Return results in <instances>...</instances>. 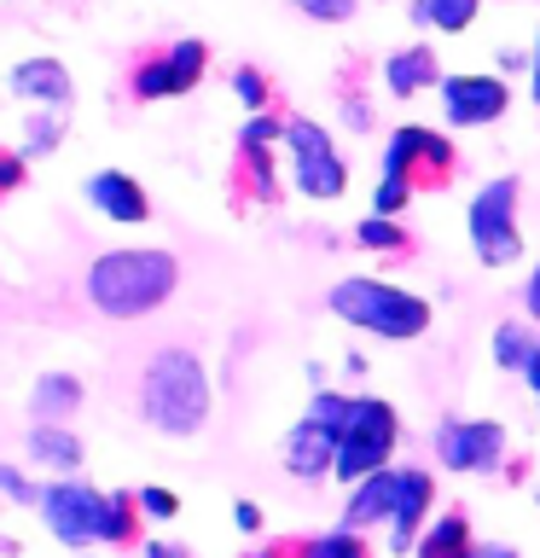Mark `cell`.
Listing matches in <instances>:
<instances>
[{
	"label": "cell",
	"mask_w": 540,
	"mask_h": 558,
	"mask_svg": "<svg viewBox=\"0 0 540 558\" xmlns=\"http://www.w3.org/2000/svg\"><path fill=\"white\" fill-rule=\"evenodd\" d=\"M181 286V262L169 251H111L87 268V296L111 320H139L157 303H169Z\"/></svg>",
	"instance_id": "6da1fadb"
},
{
	"label": "cell",
	"mask_w": 540,
	"mask_h": 558,
	"mask_svg": "<svg viewBox=\"0 0 540 558\" xmlns=\"http://www.w3.org/2000/svg\"><path fill=\"white\" fill-rule=\"evenodd\" d=\"M139 408L163 436H198L209 418V373L192 349H163L146 366L139 384Z\"/></svg>",
	"instance_id": "7a4b0ae2"
},
{
	"label": "cell",
	"mask_w": 540,
	"mask_h": 558,
	"mask_svg": "<svg viewBox=\"0 0 540 558\" xmlns=\"http://www.w3.org/2000/svg\"><path fill=\"white\" fill-rule=\"evenodd\" d=\"M331 314L372 338H390V343H413L430 331V303L413 291L390 286V279H372V274H348L331 286Z\"/></svg>",
	"instance_id": "3957f363"
},
{
	"label": "cell",
	"mask_w": 540,
	"mask_h": 558,
	"mask_svg": "<svg viewBox=\"0 0 540 558\" xmlns=\"http://www.w3.org/2000/svg\"><path fill=\"white\" fill-rule=\"evenodd\" d=\"M401 442V418L383 396H355V408H348V430L338 436V465H331V477L338 483H366L372 471L390 465V453Z\"/></svg>",
	"instance_id": "277c9868"
},
{
	"label": "cell",
	"mask_w": 540,
	"mask_h": 558,
	"mask_svg": "<svg viewBox=\"0 0 540 558\" xmlns=\"http://www.w3.org/2000/svg\"><path fill=\"white\" fill-rule=\"evenodd\" d=\"M470 244H477V262H488V268H505V262L523 256V233H517V181H512V174L488 181L477 198H470Z\"/></svg>",
	"instance_id": "5b68a950"
},
{
	"label": "cell",
	"mask_w": 540,
	"mask_h": 558,
	"mask_svg": "<svg viewBox=\"0 0 540 558\" xmlns=\"http://www.w3.org/2000/svg\"><path fill=\"white\" fill-rule=\"evenodd\" d=\"M285 146L296 157V192H303V198H343L348 192V163L338 157V146H331V134L320 129V122L291 117L285 122Z\"/></svg>",
	"instance_id": "8992f818"
},
{
	"label": "cell",
	"mask_w": 540,
	"mask_h": 558,
	"mask_svg": "<svg viewBox=\"0 0 540 558\" xmlns=\"http://www.w3.org/2000/svg\"><path fill=\"white\" fill-rule=\"evenodd\" d=\"M105 500L111 495L64 477V483L41 488V518H47V530L59 535L64 547H94V541H105Z\"/></svg>",
	"instance_id": "52a82bcc"
},
{
	"label": "cell",
	"mask_w": 540,
	"mask_h": 558,
	"mask_svg": "<svg viewBox=\"0 0 540 558\" xmlns=\"http://www.w3.org/2000/svg\"><path fill=\"white\" fill-rule=\"evenodd\" d=\"M383 174L390 181H425V186H447L453 174V146L442 134L418 129V122H407V129L390 134V146H383Z\"/></svg>",
	"instance_id": "ba28073f"
},
{
	"label": "cell",
	"mask_w": 540,
	"mask_h": 558,
	"mask_svg": "<svg viewBox=\"0 0 540 558\" xmlns=\"http://www.w3.org/2000/svg\"><path fill=\"white\" fill-rule=\"evenodd\" d=\"M435 460L447 471H477V477H488L505 460V430L494 418H442L435 425Z\"/></svg>",
	"instance_id": "9c48e42d"
},
{
	"label": "cell",
	"mask_w": 540,
	"mask_h": 558,
	"mask_svg": "<svg viewBox=\"0 0 540 558\" xmlns=\"http://www.w3.org/2000/svg\"><path fill=\"white\" fill-rule=\"evenodd\" d=\"M204 64H209L204 41H174L163 59L139 64L134 94H139V99H174V94H192V87H198V76H204Z\"/></svg>",
	"instance_id": "30bf717a"
},
{
	"label": "cell",
	"mask_w": 540,
	"mask_h": 558,
	"mask_svg": "<svg viewBox=\"0 0 540 558\" xmlns=\"http://www.w3.org/2000/svg\"><path fill=\"white\" fill-rule=\"evenodd\" d=\"M505 105H512V94H505L500 76H447L442 82V111L453 129L494 122V117H505Z\"/></svg>",
	"instance_id": "8fae6325"
},
{
	"label": "cell",
	"mask_w": 540,
	"mask_h": 558,
	"mask_svg": "<svg viewBox=\"0 0 540 558\" xmlns=\"http://www.w3.org/2000/svg\"><path fill=\"white\" fill-rule=\"evenodd\" d=\"M430 506H435V477L430 471L407 465L395 483V512H390V547L395 553H413L418 535L430 530Z\"/></svg>",
	"instance_id": "7c38bea8"
},
{
	"label": "cell",
	"mask_w": 540,
	"mask_h": 558,
	"mask_svg": "<svg viewBox=\"0 0 540 558\" xmlns=\"http://www.w3.org/2000/svg\"><path fill=\"white\" fill-rule=\"evenodd\" d=\"M285 465H291V477H303V483L331 477V465H338V436H326V430H314L308 418H296L291 436H285Z\"/></svg>",
	"instance_id": "4fadbf2b"
},
{
	"label": "cell",
	"mask_w": 540,
	"mask_h": 558,
	"mask_svg": "<svg viewBox=\"0 0 540 558\" xmlns=\"http://www.w3.org/2000/svg\"><path fill=\"white\" fill-rule=\"evenodd\" d=\"M395 483H401V471L395 465H383V471H372L366 483H355L348 488V506H343V530H366V523H383L395 512Z\"/></svg>",
	"instance_id": "5bb4252c"
},
{
	"label": "cell",
	"mask_w": 540,
	"mask_h": 558,
	"mask_svg": "<svg viewBox=\"0 0 540 558\" xmlns=\"http://www.w3.org/2000/svg\"><path fill=\"white\" fill-rule=\"evenodd\" d=\"M87 198H94V209H105L111 221H146L151 216L139 181H134V174H122V169H99L94 181H87Z\"/></svg>",
	"instance_id": "9a60e30c"
},
{
	"label": "cell",
	"mask_w": 540,
	"mask_h": 558,
	"mask_svg": "<svg viewBox=\"0 0 540 558\" xmlns=\"http://www.w3.org/2000/svg\"><path fill=\"white\" fill-rule=\"evenodd\" d=\"M383 82H390L395 99H413V94H425V87H442L447 76H442V64H435L430 47H407L383 64Z\"/></svg>",
	"instance_id": "2e32d148"
},
{
	"label": "cell",
	"mask_w": 540,
	"mask_h": 558,
	"mask_svg": "<svg viewBox=\"0 0 540 558\" xmlns=\"http://www.w3.org/2000/svg\"><path fill=\"white\" fill-rule=\"evenodd\" d=\"M273 140H285V122H273V117H250L244 122V134H238V151H244V163H250V181L261 198H273V163H268V151H273Z\"/></svg>",
	"instance_id": "e0dca14e"
},
{
	"label": "cell",
	"mask_w": 540,
	"mask_h": 558,
	"mask_svg": "<svg viewBox=\"0 0 540 558\" xmlns=\"http://www.w3.org/2000/svg\"><path fill=\"white\" fill-rule=\"evenodd\" d=\"M76 408H82V378L76 373H41V378H35L29 413L41 418V425H64Z\"/></svg>",
	"instance_id": "ac0fdd59"
},
{
	"label": "cell",
	"mask_w": 540,
	"mask_h": 558,
	"mask_svg": "<svg viewBox=\"0 0 540 558\" xmlns=\"http://www.w3.org/2000/svg\"><path fill=\"white\" fill-rule=\"evenodd\" d=\"M12 87L35 105H64L70 99V70L59 59H24L12 70Z\"/></svg>",
	"instance_id": "d6986e66"
},
{
	"label": "cell",
	"mask_w": 540,
	"mask_h": 558,
	"mask_svg": "<svg viewBox=\"0 0 540 558\" xmlns=\"http://www.w3.org/2000/svg\"><path fill=\"white\" fill-rule=\"evenodd\" d=\"M418 558H465V553H477L470 547V523L465 512H442V518H430V530L418 535Z\"/></svg>",
	"instance_id": "ffe728a7"
},
{
	"label": "cell",
	"mask_w": 540,
	"mask_h": 558,
	"mask_svg": "<svg viewBox=\"0 0 540 558\" xmlns=\"http://www.w3.org/2000/svg\"><path fill=\"white\" fill-rule=\"evenodd\" d=\"M29 453H35V465H52V471H76L82 465V436L76 430H64V425H35L29 430Z\"/></svg>",
	"instance_id": "44dd1931"
},
{
	"label": "cell",
	"mask_w": 540,
	"mask_h": 558,
	"mask_svg": "<svg viewBox=\"0 0 540 558\" xmlns=\"http://www.w3.org/2000/svg\"><path fill=\"white\" fill-rule=\"evenodd\" d=\"M477 12H482V0H413V24L447 29V35L470 29V24H477Z\"/></svg>",
	"instance_id": "7402d4cb"
},
{
	"label": "cell",
	"mask_w": 540,
	"mask_h": 558,
	"mask_svg": "<svg viewBox=\"0 0 540 558\" xmlns=\"http://www.w3.org/2000/svg\"><path fill=\"white\" fill-rule=\"evenodd\" d=\"M535 349H540V338H535L529 326H517V320H505V326H494V361L505 366V373H529Z\"/></svg>",
	"instance_id": "603a6c76"
},
{
	"label": "cell",
	"mask_w": 540,
	"mask_h": 558,
	"mask_svg": "<svg viewBox=\"0 0 540 558\" xmlns=\"http://www.w3.org/2000/svg\"><path fill=\"white\" fill-rule=\"evenodd\" d=\"M139 495H111L105 500V547H128V541L139 535Z\"/></svg>",
	"instance_id": "cb8c5ba5"
},
{
	"label": "cell",
	"mask_w": 540,
	"mask_h": 558,
	"mask_svg": "<svg viewBox=\"0 0 540 558\" xmlns=\"http://www.w3.org/2000/svg\"><path fill=\"white\" fill-rule=\"evenodd\" d=\"M348 408H355V396H338V390H314V401H308V425L314 430H326V436H343L348 430Z\"/></svg>",
	"instance_id": "d4e9b609"
},
{
	"label": "cell",
	"mask_w": 540,
	"mask_h": 558,
	"mask_svg": "<svg viewBox=\"0 0 540 558\" xmlns=\"http://www.w3.org/2000/svg\"><path fill=\"white\" fill-rule=\"evenodd\" d=\"M355 239L366 244V251H407V233H401V227H395V216H366L360 227H355Z\"/></svg>",
	"instance_id": "484cf974"
},
{
	"label": "cell",
	"mask_w": 540,
	"mask_h": 558,
	"mask_svg": "<svg viewBox=\"0 0 540 558\" xmlns=\"http://www.w3.org/2000/svg\"><path fill=\"white\" fill-rule=\"evenodd\" d=\"M308 558H372V547H366L355 530H331V535L308 541Z\"/></svg>",
	"instance_id": "4316f807"
},
{
	"label": "cell",
	"mask_w": 540,
	"mask_h": 558,
	"mask_svg": "<svg viewBox=\"0 0 540 558\" xmlns=\"http://www.w3.org/2000/svg\"><path fill=\"white\" fill-rule=\"evenodd\" d=\"M233 94H238L244 105H250V111H261V105H268V76L244 64V70H233Z\"/></svg>",
	"instance_id": "83f0119b"
},
{
	"label": "cell",
	"mask_w": 540,
	"mask_h": 558,
	"mask_svg": "<svg viewBox=\"0 0 540 558\" xmlns=\"http://www.w3.org/2000/svg\"><path fill=\"white\" fill-rule=\"evenodd\" d=\"M407 198H413V186H407V181H390V174H378V198H372V204H378V216H395V209L407 204Z\"/></svg>",
	"instance_id": "f1b7e54d"
},
{
	"label": "cell",
	"mask_w": 540,
	"mask_h": 558,
	"mask_svg": "<svg viewBox=\"0 0 540 558\" xmlns=\"http://www.w3.org/2000/svg\"><path fill=\"white\" fill-rule=\"evenodd\" d=\"M308 17H320V24H343V17H355V0H296Z\"/></svg>",
	"instance_id": "f546056e"
},
{
	"label": "cell",
	"mask_w": 540,
	"mask_h": 558,
	"mask_svg": "<svg viewBox=\"0 0 540 558\" xmlns=\"http://www.w3.org/2000/svg\"><path fill=\"white\" fill-rule=\"evenodd\" d=\"M0 488L17 500V506H41V495H35V483L24 477V471H12V465H0Z\"/></svg>",
	"instance_id": "4dcf8cb0"
},
{
	"label": "cell",
	"mask_w": 540,
	"mask_h": 558,
	"mask_svg": "<svg viewBox=\"0 0 540 558\" xmlns=\"http://www.w3.org/2000/svg\"><path fill=\"white\" fill-rule=\"evenodd\" d=\"M139 512H146V518H174V512H181V500H174L169 488H139Z\"/></svg>",
	"instance_id": "1f68e13d"
},
{
	"label": "cell",
	"mask_w": 540,
	"mask_h": 558,
	"mask_svg": "<svg viewBox=\"0 0 540 558\" xmlns=\"http://www.w3.org/2000/svg\"><path fill=\"white\" fill-rule=\"evenodd\" d=\"M52 146H59V122L41 117V122L29 129V151H52Z\"/></svg>",
	"instance_id": "d6a6232c"
},
{
	"label": "cell",
	"mask_w": 540,
	"mask_h": 558,
	"mask_svg": "<svg viewBox=\"0 0 540 558\" xmlns=\"http://www.w3.org/2000/svg\"><path fill=\"white\" fill-rule=\"evenodd\" d=\"M233 523H238L244 535H256V530H261V506H256V500H238V506H233Z\"/></svg>",
	"instance_id": "836d02e7"
},
{
	"label": "cell",
	"mask_w": 540,
	"mask_h": 558,
	"mask_svg": "<svg viewBox=\"0 0 540 558\" xmlns=\"http://www.w3.org/2000/svg\"><path fill=\"white\" fill-rule=\"evenodd\" d=\"M343 117H348V129H372V111H366L360 99H348V105H343Z\"/></svg>",
	"instance_id": "e575fe53"
},
{
	"label": "cell",
	"mask_w": 540,
	"mask_h": 558,
	"mask_svg": "<svg viewBox=\"0 0 540 558\" xmlns=\"http://www.w3.org/2000/svg\"><path fill=\"white\" fill-rule=\"evenodd\" d=\"M523 308L540 320V262H535V274H529V291H523Z\"/></svg>",
	"instance_id": "d590c367"
},
{
	"label": "cell",
	"mask_w": 540,
	"mask_h": 558,
	"mask_svg": "<svg viewBox=\"0 0 540 558\" xmlns=\"http://www.w3.org/2000/svg\"><path fill=\"white\" fill-rule=\"evenodd\" d=\"M146 558H186V547H169V541H151Z\"/></svg>",
	"instance_id": "8d00e7d4"
},
{
	"label": "cell",
	"mask_w": 540,
	"mask_h": 558,
	"mask_svg": "<svg viewBox=\"0 0 540 558\" xmlns=\"http://www.w3.org/2000/svg\"><path fill=\"white\" fill-rule=\"evenodd\" d=\"M523 384H529V390L540 396V349H535V361H529V373H523Z\"/></svg>",
	"instance_id": "74e56055"
},
{
	"label": "cell",
	"mask_w": 540,
	"mask_h": 558,
	"mask_svg": "<svg viewBox=\"0 0 540 558\" xmlns=\"http://www.w3.org/2000/svg\"><path fill=\"white\" fill-rule=\"evenodd\" d=\"M477 558H517L512 547H477Z\"/></svg>",
	"instance_id": "f35d334b"
},
{
	"label": "cell",
	"mask_w": 540,
	"mask_h": 558,
	"mask_svg": "<svg viewBox=\"0 0 540 558\" xmlns=\"http://www.w3.org/2000/svg\"><path fill=\"white\" fill-rule=\"evenodd\" d=\"M529 94H535V105H540V47H535V82H529Z\"/></svg>",
	"instance_id": "ab89813d"
},
{
	"label": "cell",
	"mask_w": 540,
	"mask_h": 558,
	"mask_svg": "<svg viewBox=\"0 0 540 558\" xmlns=\"http://www.w3.org/2000/svg\"><path fill=\"white\" fill-rule=\"evenodd\" d=\"M0 169H7V157H0Z\"/></svg>",
	"instance_id": "60d3db41"
},
{
	"label": "cell",
	"mask_w": 540,
	"mask_h": 558,
	"mask_svg": "<svg viewBox=\"0 0 540 558\" xmlns=\"http://www.w3.org/2000/svg\"><path fill=\"white\" fill-rule=\"evenodd\" d=\"M465 558H477V553H465Z\"/></svg>",
	"instance_id": "b9f144b4"
}]
</instances>
